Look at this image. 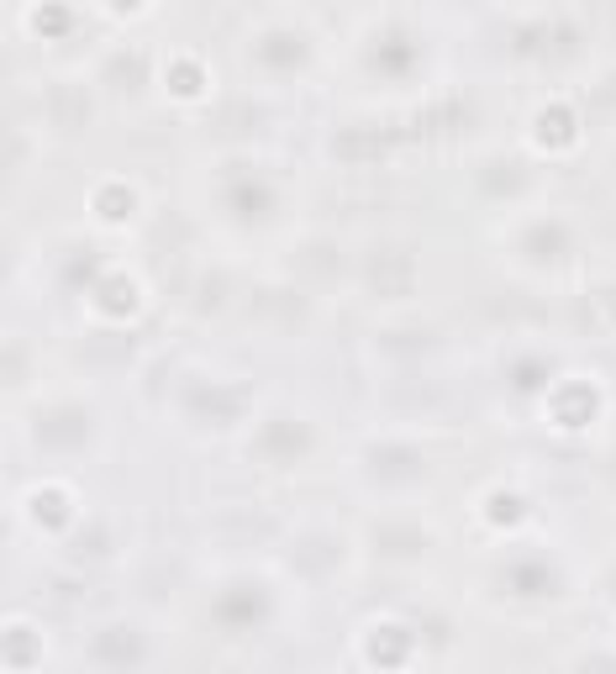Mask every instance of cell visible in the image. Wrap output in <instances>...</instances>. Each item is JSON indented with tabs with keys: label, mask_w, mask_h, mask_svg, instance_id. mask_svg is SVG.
<instances>
[{
	"label": "cell",
	"mask_w": 616,
	"mask_h": 674,
	"mask_svg": "<svg viewBox=\"0 0 616 674\" xmlns=\"http://www.w3.org/2000/svg\"><path fill=\"white\" fill-rule=\"evenodd\" d=\"M500 579H506V591H511V595H548V591H558V569L543 554L511 558Z\"/></svg>",
	"instance_id": "277c9868"
},
{
	"label": "cell",
	"mask_w": 616,
	"mask_h": 674,
	"mask_svg": "<svg viewBox=\"0 0 616 674\" xmlns=\"http://www.w3.org/2000/svg\"><path fill=\"white\" fill-rule=\"evenodd\" d=\"M537 121H543V138H548V142H564V138H569V121H575V117H569V106H548Z\"/></svg>",
	"instance_id": "30bf717a"
},
{
	"label": "cell",
	"mask_w": 616,
	"mask_h": 674,
	"mask_svg": "<svg viewBox=\"0 0 616 674\" xmlns=\"http://www.w3.org/2000/svg\"><path fill=\"white\" fill-rule=\"evenodd\" d=\"M227 206H232L242 221H264L269 211H275V190H269V179L238 175L232 185H227Z\"/></svg>",
	"instance_id": "8992f818"
},
{
	"label": "cell",
	"mask_w": 616,
	"mask_h": 674,
	"mask_svg": "<svg viewBox=\"0 0 616 674\" xmlns=\"http://www.w3.org/2000/svg\"><path fill=\"white\" fill-rule=\"evenodd\" d=\"M521 248L533 258H543V264H554V258L575 254V227L564 217H537L527 232H521Z\"/></svg>",
	"instance_id": "3957f363"
},
{
	"label": "cell",
	"mask_w": 616,
	"mask_h": 674,
	"mask_svg": "<svg viewBox=\"0 0 616 674\" xmlns=\"http://www.w3.org/2000/svg\"><path fill=\"white\" fill-rule=\"evenodd\" d=\"M485 516H490V522H500V527H511V522H521V516H527V500H521L517 490H496V496L485 500Z\"/></svg>",
	"instance_id": "9c48e42d"
},
{
	"label": "cell",
	"mask_w": 616,
	"mask_h": 674,
	"mask_svg": "<svg viewBox=\"0 0 616 674\" xmlns=\"http://www.w3.org/2000/svg\"><path fill=\"white\" fill-rule=\"evenodd\" d=\"M511 375H517V390H537V385H543V375H548V364H543V358H521Z\"/></svg>",
	"instance_id": "8fae6325"
},
{
	"label": "cell",
	"mask_w": 616,
	"mask_h": 674,
	"mask_svg": "<svg viewBox=\"0 0 616 674\" xmlns=\"http://www.w3.org/2000/svg\"><path fill=\"white\" fill-rule=\"evenodd\" d=\"M259 59H264V69H279V75H290V69H300V63H306V42H300V32L279 27V32H264Z\"/></svg>",
	"instance_id": "52a82bcc"
},
{
	"label": "cell",
	"mask_w": 616,
	"mask_h": 674,
	"mask_svg": "<svg viewBox=\"0 0 616 674\" xmlns=\"http://www.w3.org/2000/svg\"><path fill=\"white\" fill-rule=\"evenodd\" d=\"M211 616H217V627H227V633H254V627L269 622V595L259 585H227L211 601Z\"/></svg>",
	"instance_id": "6da1fadb"
},
{
	"label": "cell",
	"mask_w": 616,
	"mask_h": 674,
	"mask_svg": "<svg viewBox=\"0 0 616 674\" xmlns=\"http://www.w3.org/2000/svg\"><path fill=\"white\" fill-rule=\"evenodd\" d=\"M369 69L385 75V80H400V75H411L417 69V42L400 38V32H385V38L369 42Z\"/></svg>",
	"instance_id": "5b68a950"
},
{
	"label": "cell",
	"mask_w": 616,
	"mask_h": 674,
	"mask_svg": "<svg viewBox=\"0 0 616 674\" xmlns=\"http://www.w3.org/2000/svg\"><path fill=\"white\" fill-rule=\"evenodd\" d=\"M259 454L279 458V464H296L300 454H311V427L296 417H269L259 433Z\"/></svg>",
	"instance_id": "7a4b0ae2"
},
{
	"label": "cell",
	"mask_w": 616,
	"mask_h": 674,
	"mask_svg": "<svg viewBox=\"0 0 616 674\" xmlns=\"http://www.w3.org/2000/svg\"><path fill=\"white\" fill-rule=\"evenodd\" d=\"M175 90H200V63H175Z\"/></svg>",
	"instance_id": "7c38bea8"
},
{
	"label": "cell",
	"mask_w": 616,
	"mask_h": 674,
	"mask_svg": "<svg viewBox=\"0 0 616 674\" xmlns=\"http://www.w3.org/2000/svg\"><path fill=\"white\" fill-rule=\"evenodd\" d=\"M32 516L42 527H69V496L63 490H38L32 496Z\"/></svg>",
	"instance_id": "ba28073f"
}]
</instances>
